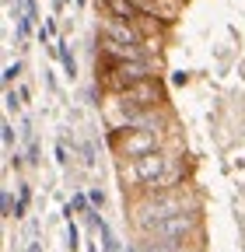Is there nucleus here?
<instances>
[{"label": "nucleus", "instance_id": "nucleus-19", "mask_svg": "<svg viewBox=\"0 0 245 252\" xmlns=\"http://www.w3.org/2000/svg\"><path fill=\"white\" fill-rule=\"evenodd\" d=\"M28 252H42V245H39V242H32V245H28Z\"/></svg>", "mask_w": 245, "mask_h": 252}, {"label": "nucleus", "instance_id": "nucleus-17", "mask_svg": "<svg viewBox=\"0 0 245 252\" xmlns=\"http://www.w3.org/2000/svg\"><path fill=\"white\" fill-rule=\"evenodd\" d=\"M56 161H60V165H67V161H70V158H67V144H63V140L56 144Z\"/></svg>", "mask_w": 245, "mask_h": 252}, {"label": "nucleus", "instance_id": "nucleus-12", "mask_svg": "<svg viewBox=\"0 0 245 252\" xmlns=\"http://www.w3.org/2000/svg\"><path fill=\"white\" fill-rule=\"evenodd\" d=\"M0 210H4V217H18V203L11 200V193H7V189L0 193Z\"/></svg>", "mask_w": 245, "mask_h": 252}, {"label": "nucleus", "instance_id": "nucleus-21", "mask_svg": "<svg viewBox=\"0 0 245 252\" xmlns=\"http://www.w3.org/2000/svg\"><path fill=\"white\" fill-rule=\"evenodd\" d=\"M88 252H98V245H88Z\"/></svg>", "mask_w": 245, "mask_h": 252}, {"label": "nucleus", "instance_id": "nucleus-15", "mask_svg": "<svg viewBox=\"0 0 245 252\" xmlns=\"http://www.w3.org/2000/svg\"><path fill=\"white\" fill-rule=\"evenodd\" d=\"M77 238H81V235H77V224H74V220H67V245H70V252L77 249Z\"/></svg>", "mask_w": 245, "mask_h": 252}, {"label": "nucleus", "instance_id": "nucleus-7", "mask_svg": "<svg viewBox=\"0 0 245 252\" xmlns=\"http://www.w3.org/2000/svg\"><path fill=\"white\" fill-rule=\"evenodd\" d=\"M98 39H112V42H126V46H144V32L133 21H119V18H102L98 25Z\"/></svg>", "mask_w": 245, "mask_h": 252}, {"label": "nucleus", "instance_id": "nucleus-20", "mask_svg": "<svg viewBox=\"0 0 245 252\" xmlns=\"http://www.w3.org/2000/svg\"><path fill=\"white\" fill-rule=\"evenodd\" d=\"M53 7L60 11V7H67V0H53Z\"/></svg>", "mask_w": 245, "mask_h": 252}, {"label": "nucleus", "instance_id": "nucleus-3", "mask_svg": "<svg viewBox=\"0 0 245 252\" xmlns=\"http://www.w3.org/2000/svg\"><path fill=\"white\" fill-rule=\"evenodd\" d=\"M158 70H161L158 60H109V56H102L95 63V84L105 94H119V91H126L140 81L161 77Z\"/></svg>", "mask_w": 245, "mask_h": 252}, {"label": "nucleus", "instance_id": "nucleus-13", "mask_svg": "<svg viewBox=\"0 0 245 252\" xmlns=\"http://www.w3.org/2000/svg\"><path fill=\"white\" fill-rule=\"evenodd\" d=\"M18 77H21V63H7V67H4V84H11Z\"/></svg>", "mask_w": 245, "mask_h": 252}, {"label": "nucleus", "instance_id": "nucleus-8", "mask_svg": "<svg viewBox=\"0 0 245 252\" xmlns=\"http://www.w3.org/2000/svg\"><path fill=\"white\" fill-rule=\"evenodd\" d=\"M98 11H102V18H119V21H137L140 18L133 0H98Z\"/></svg>", "mask_w": 245, "mask_h": 252}, {"label": "nucleus", "instance_id": "nucleus-14", "mask_svg": "<svg viewBox=\"0 0 245 252\" xmlns=\"http://www.w3.org/2000/svg\"><path fill=\"white\" fill-rule=\"evenodd\" d=\"M88 200H91V207H95V210H102V207H105V193H102L98 186H95V189L88 193Z\"/></svg>", "mask_w": 245, "mask_h": 252}, {"label": "nucleus", "instance_id": "nucleus-16", "mask_svg": "<svg viewBox=\"0 0 245 252\" xmlns=\"http://www.w3.org/2000/svg\"><path fill=\"white\" fill-rule=\"evenodd\" d=\"M0 137H4V147L11 151V144H14V126H11V123H4V126H0Z\"/></svg>", "mask_w": 245, "mask_h": 252}, {"label": "nucleus", "instance_id": "nucleus-18", "mask_svg": "<svg viewBox=\"0 0 245 252\" xmlns=\"http://www.w3.org/2000/svg\"><path fill=\"white\" fill-rule=\"evenodd\" d=\"M179 252H203V245H200V238H193V242H186Z\"/></svg>", "mask_w": 245, "mask_h": 252}, {"label": "nucleus", "instance_id": "nucleus-6", "mask_svg": "<svg viewBox=\"0 0 245 252\" xmlns=\"http://www.w3.org/2000/svg\"><path fill=\"white\" fill-rule=\"evenodd\" d=\"M203 210H196V214H179V217H168V220H161V224H154L147 235H140V238H161V242H193V238H200V224H203V217H200Z\"/></svg>", "mask_w": 245, "mask_h": 252}, {"label": "nucleus", "instance_id": "nucleus-5", "mask_svg": "<svg viewBox=\"0 0 245 252\" xmlns=\"http://www.w3.org/2000/svg\"><path fill=\"white\" fill-rule=\"evenodd\" d=\"M175 126H165V130H130V133H109V144L116 151L119 161H133V158H144V154H154L161 147H168L175 137H172Z\"/></svg>", "mask_w": 245, "mask_h": 252}, {"label": "nucleus", "instance_id": "nucleus-9", "mask_svg": "<svg viewBox=\"0 0 245 252\" xmlns=\"http://www.w3.org/2000/svg\"><path fill=\"white\" fill-rule=\"evenodd\" d=\"M88 220L95 224V231H98V238H102V252H122V249H119V238H116V231L109 228V220H105L98 210H91V214H88Z\"/></svg>", "mask_w": 245, "mask_h": 252}, {"label": "nucleus", "instance_id": "nucleus-11", "mask_svg": "<svg viewBox=\"0 0 245 252\" xmlns=\"http://www.w3.org/2000/svg\"><path fill=\"white\" fill-rule=\"evenodd\" d=\"M21 102H25V98H21V91H11V88L4 91V109H7V112H18Z\"/></svg>", "mask_w": 245, "mask_h": 252}, {"label": "nucleus", "instance_id": "nucleus-2", "mask_svg": "<svg viewBox=\"0 0 245 252\" xmlns=\"http://www.w3.org/2000/svg\"><path fill=\"white\" fill-rule=\"evenodd\" d=\"M179 154H182V144L172 140L168 147H161L154 154L133 158V161H119V186H122V193H133V196L147 193V189L168 172V165L175 161Z\"/></svg>", "mask_w": 245, "mask_h": 252}, {"label": "nucleus", "instance_id": "nucleus-1", "mask_svg": "<svg viewBox=\"0 0 245 252\" xmlns=\"http://www.w3.org/2000/svg\"><path fill=\"white\" fill-rule=\"evenodd\" d=\"M196 210H203V196L196 193L193 182L179 186V189H165V193H140V196H130V203H126L130 224L137 235H147L154 224H161L168 217L196 214Z\"/></svg>", "mask_w": 245, "mask_h": 252}, {"label": "nucleus", "instance_id": "nucleus-4", "mask_svg": "<svg viewBox=\"0 0 245 252\" xmlns=\"http://www.w3.org/2000/svg\"><path fill=\"white\" fill-rule=\"evenodd\" d=\"M165 102H168V91H165L161 77H151L119 94H105L102 112H144V109H161Z\"/></svg>", "mask_w": 245, "mask_h": 252}, {"label": "nucleus", "instance_id": "nucleus-10", "mask_svg": "<svg viewBox=\"0 0 245 252\" xmlns=\"http://www.w3.org/2000/svg\"><path fill=\"white\" fill-rule=\"evenodd\" d=\"M56 56H60V63H63V70L74 77V74H77V60H74V53L67 49V42H56Z\"/></svg>", "mask_w": 245, "mask_h": 252}, {"label": "nucleus", "instance_id": "nucleus-22", "mask_svg": "<svg viewBox=\"0 0 245 252\" xmlns=\"http://www.w3.org/2000/svg\"><path fill=\"white\" fill-rule=\"evenodd\" d=\"M84 4H88V0H77V7H84Z\"/></svg>", "mask_w": 245, "mask_h": 252}]
</instances>
